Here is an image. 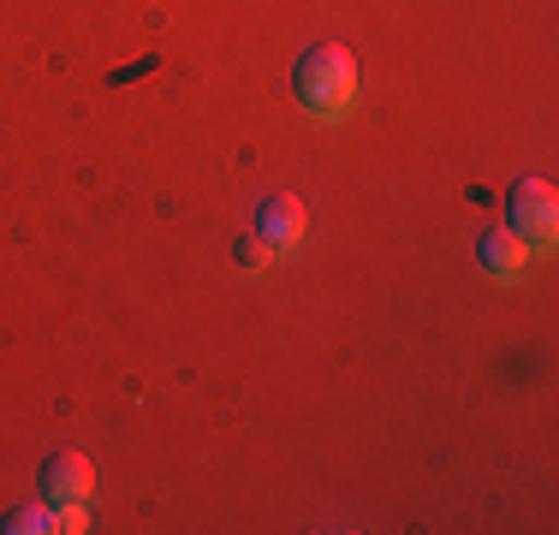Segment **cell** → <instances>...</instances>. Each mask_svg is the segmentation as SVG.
<instances>
[{
    "mask_svg": "<svg viewBox=\"0 0 559 535\" xmlns=\"http://www.w3.org/2000/svg\"><path fill=\"white\" fill-rule=\"evenodd\" d=\"M292 96L310 107L316 119H340L357 96V60L340 43L304 48V60L292 66Z\"/></svg>",
    "mask_w": 559,
    "mask_h": 535,
    "instance_id": "cell-1",
    "label": "cell"
},
{
    "mask_svg": "<svg viewBox=\"0 0 559 535\" xmlns=\"http://www.w3.org/2000/svg\"><path fill=\"white\" fill-rule=\"evenodd\" d=\"M554 226H559L554 185H548V179H524V185H512V197H506V233L524 238L530 250H548V245H554Z\"/></svg>",
    "mask_w": 559,
    "mask_h": 535,
    "instance_id": "cell-2",
    "label": "cell"
},
{
    "mask_svg": "<svg viewBox=\"0 0 559 535\" xmlns=\"http://www.w3.org/2000/svg\"><path fill=\"white\" fill-rule=\"evenodd\" d=\"M96 494V464L84 452H48L43 459V500L48 506H84Z\"/></svg>",
    "mask_w": 559,
    "mask_h": 535,
    "instance_id": "cell-3",
    "label": "cell"
},
{
    "mask_svg": "<svg viewBox=\"0 0 559 535\" xmlns=\"http://www.w3.org/2000/svg\"><path fill=\"white\" fill-rule=\"evenodd\" d=\"M257 238H262V245H274V250H298L304 245V203H298V197H286V191L262 197Z\"/></svg>",
    "mask_w": 559,
    "mask_h": 535,
    "instance_id": "cell-4",
    "label": "cell"
},
{
    "mask_svg": "<svg viewBox=\"0 0 559 535\" xmlns=\"http://www.w3.org/2000/svg\"><path fill=\"white\" fill-rule=\"evenodd\" d=\"M476 262H483L495 280H512V274H524L530 245H524V238H512L506 226H495V233H483V238H476Z\"/></svg>",
    "mask_w": 559,
    "mask_h": 535,
    "instance_id": "cell-5",
    "label": "cell"
},
{
    "mask_svg": "<svg viewBox=\"0 0 559 535\" xmlns=\"http://www.w3.org/2000/svg\"><path fill=\"white\" fill-rule=\"evenodd\" d=\"M7 535H31V530H55V512H36V506H24V512H12L7 524H0Z\"/></svg>",
    "mask_w": 559,
    "mask_h": 535,
    "instance_id": "cell-6",
    "label": "cell"
},
{
    "mask_svg": "<svg viewBox=\"0 0 559 535\" xmlns=\"http://www.w3.org/2000/svg\"><path fill=\"white\" fill-rule=\"evenodd\" d=\"M233 257H238V268H262L269 262V245H262V238H238Z\"/></svg>",
    "mask_w": 559,
    "mask_h": 535,
    "instance_id": "cell-7",
    "label": "cell"
},
{
    "mask_svg": "<svg viewBox=\"0 0 559 535\" xmlns=\"http://www.w3.org/2000/svg\"><path fill=\"white\" fill-rule=\"evenodd\" d=\"M55 530L78 535V530H84V506H60V512H55Z\"/></svg>",
    "mask_w": 559,
    "mask_h": 535,
    "instance_id": "cell-8",
    "label": "cell"
}]
</instances>
